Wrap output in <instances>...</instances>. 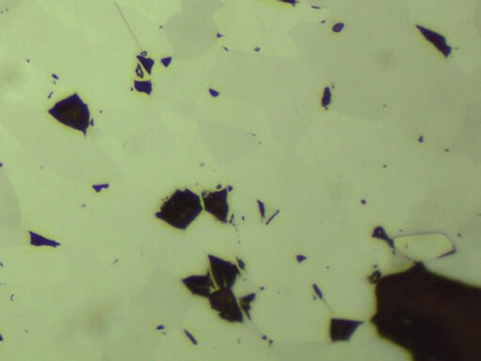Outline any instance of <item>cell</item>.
Returning <instances> with one entry per match:
<instances>
[{
	"mask_svg": "<svg viewBox=\"0 0 481 361\" xmlns=\"http://www.w3.org/2000/svg\"><path fill=\"white\" fill-rule=\"evenodd\" d=\"M183 283L192 293L207 298L211 294V290L214 289V283L209 272L206 275H192L184 278Z\"/></svg>",
	"mask_w": 481,
	"mask_h": 361,
	"instance_id": "obj_6",
	"label": "cell"
},
{
	"mask_svg": "<svg viewBox=\"0 0 481 361\" xmlns=\"http://www.w3.org/2000/svg\"><path fill=\"white\" fill-rule=\"evenodd\" d=\"M208 298L212 310L218 311L221 318L231 323L244 322V315L230 288H222L211 292Z\"/></svg>",
	"mask_w": 481,
	"mask_h": 361,
	"instance_id": "obj_3",
	"label": "cell"
},
{
	"mask_svg": "<svg viewBox=\"0 0 481 361\" xmlns=\"http://www.w3.org/2000/svg\"><path fill=\"white\" fill-rule=\"evenodd\" d=\"M211 270L215 283L222 288H232L236 281L237 276L241 275L239 268L227 261L209 255Z\"/></svg>",
	"mask_w": 481,
	"mask_h": 361,
	"instance_id": "obj_4",
	"label": "cell"
},
{
	"mask_svg": "<svg viewBox=\"0 0 481 361\" xmlns=\"http://www.w3.org/2000/svg\"><path fill=\"white\" fill-rule=\"evenodd\" d=\"M200 198L190 189H178L162 205L155 216L178 230L186 231L201 214Z\"/></svg>",
	"mask_w": 481,
	"mask_h": 361,
	"instance_id": "obj_1",
	"label": "cell"
},
{
	"mask_svg": "<svg viewBox=\"0 0 481 361\" xmlns=\"http://www.w3.org/2000/svg\"><path fill=\"white\" fill-rule=\"evenodd\" d=\"M48 112L60 123L70 128L80 131L87 136L88 129L92 122L91 110L89 105L77 93H74L57 102Z\"/></svg>",
	"mask_w": 481,
	"mask_h": 361,
	"instance_id": "obj_2",
	"label": "cell"
},
{
	"mask_svg": "<svg viewBox=\"0 0 481 361\" xmlns=\"http://www.w3.org/2000/svg\"><path fill=\"white\" fill-rule=\"evenodd\" d=\"M202 198L207 212H209L216 219H218L220 222H228L229 207L227 188L214 192H203Z\"/></svg>",
	"mask_w": 481,
	"mask_h": 361,
	"instance_id": "obj_5",
	"label": "cell"
},
{
	"mask_svg": "<svg viewBox=\"0 0 481 361\" xmlns=\"http://www.w3.org/2000/svg\"><path fill=\"white\" fill-rule=\"evenodd\" d=\"M417 28L422 33L423 36L425 37V39L429 43H431L445 58H448L450 56L452 49L448 45L447 39L443 35L439 34L437 32H434L431 29L425 28L423 26H417Z\"/></svg>",
	"mask_w": 481,
	"mask_h": 361,
	"instance_id": "obj_7",
	"label": "cell"
}]
</instances>
